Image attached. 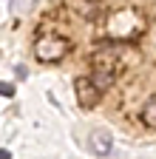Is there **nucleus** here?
<instances>
[{
	"instance_id": "nucleus-6",
	"label": "nucleus",
	"mask_w": 156,
	"mask_h": 159,
	"mask_svg": "<svg viewBox=\"0 0 156 159\" xmlns=\"http://www.w3.org/2000/svg\"><path fill=\"white\" fill-rule=\"evenodd\" d=\"M0 91H3V97H14V85H11V83H3V85H0Z\"/></svg>"
},
{
	"instance_id": "nucleus-3",
	"label": "nucleus",
	"mask_w": 156,
	"mask_h": 159,
	"mask_svg": "<svg viewBox=\"0 0 156 159\" xmlns=\"http://www.w3.org/2000/svg\"><path fill=\"white\" fill-rule=\"evenodd\" d=\"M114 80H116L114 66H96V68H94V74H91V83L100 88V91H108V88L114 85Z\"/></svg>"
},
{
	"instance_id": "nucleus-4",
	"label": "nucleus",
	"mask_w": 156,
	"mask_h": 159,
	"mask_svg": "<svg viewBox=\"0 0 156 159\" xmlns=\"http://www.w3.org/2000/svg\"><path fill=\"white\" fill-rule=\"evenodd\" d=\"M91 151L96 153V156H102V153H108L111 151V136L108 134H91Z\"/></svg>"
},
{
	"instance_id": "nucleus-2",
	"label": "nucleus",
	"mask_w": 156,
	"mask_h": 159,
	"mask_svg": "<svg viewBox=\"0 0 156 159\" xmlns=\"http://www.w3.org/2000/svg\"><path fill=\"white\" fill-rule=\"evenodd\" d=\"M63 54H65V43L63 40L48 37V40H43V43L37 46V60H43V63H54V60H60Z\"/></svg>"
},
{
	"instance_id": "nucleus-5",
	"label": "nucleus",
	"mask_w": 156,
	"mask_h": 159,
	"mask_svg": "<svg viewBox=\"0 0 156 159\" xmlns=\"http://www.w3.org/2000/svg\"><path fill=\"white\" fill-rule=\"evenodd\" d=\"M142 122L156 131V94L148 97V102H145V108H142Z\"/></svg>"
},
{
	"instance_id": "nucleus-1",
	"label": "nucleus",
	"mask_w": 156,
	"mask_h": 159,
	"mask_svg": "<svg viewBox=\"0 0 156 159\" xmlns=\"http://www.w3.org/2000/svg\"><path fill=\"white\" fill-rule=\"evenodd\" d=\"M74 88H77V102H80V108H94L100 102V97H102V91L91 83V77H80L74 83Z\"/></svg>"
},
{
	"instance_id": "nucleus-7",
	"label": "nucleus",
	"mask_w": 156,
	"mask_h": 159,
	"mask_svg": "<svg viewBox=\"0 0 156 159\" xmlns=\"http://www.w3.org/2000/svg\"><path fill=\"white\" fill-rule=\"evenodd\" d=\"M0 159H11V153H9V151L3 148V151H0Z\"/></svg>"
}]
</instances>
